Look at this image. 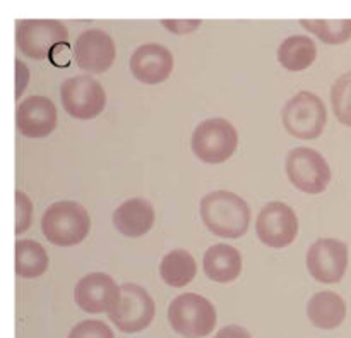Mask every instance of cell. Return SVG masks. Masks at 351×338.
Listing matches in <instances>:
<instances>
[{
	"mask_svg": "<svg viewBox=\"0 0 351 338\" xmlns=\"http://www.w3.org/2000/svg\"><path fill=\"white\" fill-rule=\"evenodd\" d=\"M202 267L209 280L216 284H230L240 277L242 254L228 244H215L204 253Z\"/></svg>",
	"mask_w": 351,
	"mask_h": 338,
	"instance_id": "obj_17",
	"label": "cell"
},
{
	"mask_svg": "<svg viewBox=\"0 0 351 338\" xmlns=\"http://www.w3.org/2000/svg\"><path fill=\"white\" fill-rule=\"evenodd\" d=\"M317 58V47L312 38L293 34L283 40L278 48V62L291 72H300L311 67Z\"/></svg>",
	"mask_w": 351,
	"mask_h": 338,
	"instance_id": "obj_19",
	"label": "cell"
},
{
	"mask_svg": "<svg viewBox=\"0 0 351 338\" xmlns=\"http://www.w3.org/2000/svg\"><path fill=\"white\" fill-rule=\"evenodd\" d=\"M91 229L88 210L75 201H57L47 208L41 218V230L48 243L58 247L81 244Z\"/></svg>",
	"mask_w": 351,
	"mask_h": 338,
	"instance_id": "obj_2",
	"label": "cell"
},
{
	"mask_svg": "<svg viewBox=\"0 0 351 338\" xmlns=\"http://www.w3.org/2000/svg\"><path fill=\"white\" fill-rule=\"evenodd\" d=\"M156 304L149 292L137 284H123L120 287V299L108 313L110 322L119 332L125 335L141 333L154 322Z\"/></svg>",
	"mask_w": 351,
	"mask_h": 338,
	"instance_id": "obj_5",
	"label": "cell"
},
{
	"mask_svg": "<svg viewBox=\"0 0 351 338\" xmlns=\"http://www.w3.org/2000/svg\"><path fill=\"white\" fill-rule=\"evenodd\" d=\"M300 26L326 45H343L351 40V19H300Z\"/></svg>",
	"mask_w": 351,
	"mask_h": 338,
	"instance_id": "obj_22",
	"label": "cell"
},
{
	"mask_svg": "<svg viewBox=\"0 0 351 338\" xmlns=\"http://www.w3.org/2000/svg\"><path fill=\"white\" fill-rule=\"evenodd\" d=\"M154 218L156 215L153 205L143 198L127 199L113 212L112 216L115 229L130 239L146 236L153 229Z\"/></svg>",
	"mask_w": 351,
	"mask_h": 338,
	"instance_id": "obj_16",
	"label": "cell"
},
{
	"mask_svg": "<svg viewBox=\"0 0 351 338\" xmlns=\"http://www.w3.org/2000/svg\"><path fill=\"white\" fill-rule=\"evenodd\" d=\"M215 338H252V335H250L243 326L228 325L223 326V328L216 333Z\"/></svg>",
	"mask_w": 351,
	"mask_h": 338,
	"instance_id": "obj_28",
	"label": "cell"
},
{
	"mask_svg": "<svg viewBox=\"0 0 351 338\" xmlns=\"http://www.w3.org/2000/svg\"><path fill=\"white\" fill-rule=\"evenodd\" d=\"M48 268V253L36 240L16 243V273L23 278H38Z\"/></svg>",
	"mask_w": 351,
	"mask_h": 338,
	"instance_id": "obj_21",
	"label": "cell"
},
{
	"mask_svg": "<svg viewBox=\"0 0 351 338\" xmlns=\"http://www.w3.org/2000/svg\"><path fill=\"white\" fill-rule=\"evenodd\" d=\"M67 27L57 19L17 21L16 45L26 57L47 60L58 45L67 41Z\"/></svg>",
	"mask_w": 351,
	"mask_h": 338,
	"instance_id": "obj_7",
	"label": "cell"
},
{
	"mask_svg": "<svg viewBox=\"0 0 351 338\" xmlns=\"http://www.w3.org/2000/svg\"><path fill=\"white\" fill-rule=\"evenodd\" d=\"M256 232L264 246L288 247L298 236L297 213L281 201L267 203L256 220Z\"/></svg>",
	"mask_w": 351,
	"mask_h": 338,
	"instance_id": "obj_10",
	"label": "cell"
},
{
	"mask_svg": "<svg viewBox=\"0 0 351 338\" xmlns=\"http://www.w3.org/2000/svg\"><path fill=\"white\" fill-rule=\"evenodd\" d=\"M291 184L307 194H321L331 182V167L319 151L311 148H293L285 164Z\"/></svg>",
	"mask_w": 351,
	"mask_h": 338,
	"instance_id": "obj_8",
	"label": "cell"
},
{
	"mask_svg": "<svg viewBox=\"0 0 351 338\" xmlns=\"http://www.w3.org/2000/svg\"><path fill=\"white\" fill-rule=\"evenodd\" d=\"M115 57V41L106 31L86 30L75 40L74 58L82 71L101 74L112 67Z\"/></svg>",
	"mask_w": 351,
	"mask_h": 338,
	"instance_id": "obj_13",
	"label": "cell"
},
{
	"mask_svg": "<svg viewBox=\"0 0 351 338\" xmlns=\"http://www.w3.org/2000/svg\"><path fill=\"white\" fill-rule=\"evenodd\" d=\"M281 119L287 133L297 139H317L328 122V110L317 95L300 91L285 103Z\"/></svg>",
	"mask_w": 351,
	"mask_h": 338,
	"instance_id": "obj_4",
	"label": "cell"
},
{
	"mask_svg": "<svg viewBox=\"0 0 351 338\" xmlns=\"http://www.w3.org/2000/svg\"><path fill=\"white\" fill-rule=\"evenodd\" d=\"M197 273V263L192 254L185 249H173L160 263V277L167 285L173 289L191 284Z\"/></svg>",
	"mask_w": 351,
	"mask_h": 338,
	"instance_id": "obj_20",
	"label": "cell"
},
{
	"mask_svg": "<svg viewBox=\"0 0 351 338\" xmlns=\"http://www.w3.org/2000/svg\"><path fill=\"white\" fill-rule=\"evenodd\" d=\"M192 151L201 161L209 165L223 164L233 157L239 146L237 129L221 117L202 120L191 139Z\"/></svg>",
	"mask_w": 351,
	"mask_h": 338,
	"instance_id": "obj_6",
	"label": "cell"
},
{
	"mask_svg": "<svg viewBox=\"0 0 351 338\" xmlns=\"http://www.w3.org/2000/svg\"><path fill=\"white\" fill-rule=\"evenodd\" d=\"M173 71V55L160 43L141 45L130 57V72L144 84H160Z\"/></svg>",
	"mask_w": 351,
	"mask_h": 338,
	"instance_id": "obj_15",
	"label": "cell"
},
{
	"mask_svg": "<svg viewBox=\"0 0 351 338\" xmlns=\"http://www.w3.org/2000/svg\"><path fill=\"white\" fill-rule=\"evenodd\" d=\"M168 322L175 333L185 338H202L215 332L218 313L209 299L199 294L177 295L168 308Z\"/></svg>",
	"mask_w": 351,
	"mask_h": 338,
	"instance_id": "obj_3",
	"label": "cell"
},
{
	"mask_svg": "<svg viewBox=\"0 0 351 338\" xmlns=\"http://www.w3.org/2000/svg\"><path fill=\"white\" fill-rule=\"evenodd\" d=\"M202 24L201 19H163L161 26L173 34H189L194 33Z\"/></svg>",
	"mask_w": 351,
	"mask_h": 338,
	"instance_id": "obj_26",
	"label": "cell"
},
{
	"mask_svg": "<svg viewBox=\"0 0 351 338\" xmlns=\"http://www.w3.org/2000/svg\"><path fill=\"white\" fill-rule=\"evenodd\" d=\"M60 98L65 112L79 120L95 119L106 105L105 89L91 76L65 79L60 86Z\"/></svg>",
	"mask_w": 351,
	"mask_h": 338,
	"instance_id": "obj_9",
	"label": "cell"
},
{
	"mask_svg": "<svg viewBox=\"0 0 351 338\" xmlns=\"http://www.w3.org/2000/svg\"><path fill=\"white\" fill-rule=\"evenodd\" d=\"M16 98H19V96L23 95L24 88L27 86V82H29V71H27V67L19 60V58L16 60Z\"/></svg>",
	"mask_w": 351,
	"mask_h": 338,
	"instance_id": "obj_27",
	"label": "cell"
},
{
	"mask_svg": "<svg viewBox=\"0 0 351 338\" xmlns=\"http://www.w3.org/2000/svg\"><path fill=\"white\" fill-rule=\"evenodd\" d=\"M33 220V203L23 191H16V234L26 232Z\"/></svg>",
	"mask_w": 351,
	"mask_h": 338,
	"instance_id": "obj_25",
	"label": "cell"
},
{
	"mask_svg": "<svg viewBox=\"0 0 351 338\" xmlns=\"http://www.w3.org/2000/svg\"><path fill=\"white\" fill-rule=\"evenodd\" d=\"M308 322L319 330H335L346 319V302L339 294L331 291L317 292L308 299Z\"/></svg>",
	"mask_w": 351,
	"mask_h": 338,
	"instance_id": "obj_18",
	"label": "cell"
},
{
	"mask_svg": "<svg viewBox=\"0 0 351 338\" xmlns=\"http://www.w3.org/2000/svg\"><path fill=\"white\" fill-rule=\"evenodd\" d=\"M67 338H115V333L112 332V328L105 322L84 319L69 332Z\"/></svg>",
	"mask_w": 351,
	"mask_h": 338,
	"instance_id": "obj_24",
	"label": "cell"
},
{
	"mask_svg": "<svg viewBox=\"0 0 351 338\" xmlns=\"http://www.w3.org/2000/svg\"><path fill=\"white\" fill-rule=\"evenodd\" d=\"M120 299V287L110 275L93 271L84 275L74 289V301L88 315H108Z\"/></svg>",
	"mask_w": 351,
	"mask_h": 338,
	"instance_id": "obj_12",
	"label": "cell"
},
{
	"mask_svg": "<svg viewBox=\"0 0 351 338\" xmlns=\"http://www.w3.org/2000/svg\"><path fill=\"white\" fill-rule=\"evenodd\" d=\"M16 124L24 137L40 139L50 136L57 127V106L47 96H29L17 106Z\"/></svg>",
	"mask_w": 351,
	"mask_h": 338,
	"instance_id": "obj_14",
	"label": "cell"
},
{
	"mask_svg": "<svg viewBox=\"0 0 351 338\" xmlns=\"http://www.w3.org/2000/svg\"><path fill=\"white\" fill-rule=\"evenodd\" d=\"M201 218L215 236L239 239L249 230L250 206L235 192L213 191L201 199Z\"/></svg>",
	"mask_w": 351,
	"mask_h": 338,
	"instance_id": "obj_1",
	"label": "cell"
},
{
	"mask_svg": "<svg viewBox=\"0 0 351 338\" xmlns=\"http://www.w3.org/2000/svg\"><path fill=\"white\" fill-rule=\"evenodd\" d=\"M348 268V246L338 239H319L308 247L307 270L321 284H338Z\"/></svg>",
	"mask_w": 351,
	"mask_h": 338,
	"instance_id": "obj_11",
	"label": "cell"
},
{
	"mask_svg": "<svg viewBox=\"0 0 351 338\" xmlns=\"http://www.w3.org/2000/svg\"><path fill=\"white\" fill-rule=\"evenodd\" d=\"M331 105L336 119L351 127V71L339 76L331 88Z\"/></svg>",
	"mask_w": 351,
	"mask_h": 338,
	"instance_id": "obj_23",
	"label": "cell"
}]
</instances>
